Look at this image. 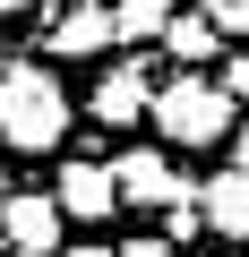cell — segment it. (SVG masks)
I'll use <instances>...</instances> for the list:
<instances>
[{
    "mask_svg": "<svg viewBox=\"0 0 249 257\" xmlns=\"http://www.w3.org/2000/svg\"><path fill=\"white\" fill-rule=\"evenodd\" d=\"M60 60H95L103 43H120L112 35V9H103V0H60V18H52V35H43Z\"/></svg>",
    "mask_w": 249,
    "mask_h": 257,
    "instance_id": "cell-5",
    "label": "cell"
},
{
    "mask_svg": "<svg viewBox=\"0 0 249 257\" xmlns=\"http://www.w3.org/2000/svg\"><path fill=\"white\" fill-rule=\"evenodd\" d=\"M146 103H155V77H146L138 60H120V69H103V86L86 94V111H95L103 128H138V120H146Z\"/></svg>",
    "mask_w": 249,
    "mask_h": 257,
    "instance_id": "cell-4",
    "label": "cell"
},
{
    "mask_svg": "<svg viewBox=\"0 0 249 257\" xmlns=\"http://www.w3.org/2000/svg\"><path fill=\"white\" fill-rule=\"evenodd\" d=\"M163 18H172V0H112V35L120 43H163Z\"/></svg>",
    "mask_w": 249,
    "mask_h": 257,
    "instance_id": "cell-10",
    "label": "cell"
},
{
    "mask_svg": "<svg viewBox=\"0 0 249 257\" xmlns=\"http://www.w3.org/2000/svg\"><path fill=\"white\" fill-rule=\"evenodd\" d=\"M69 138V86L52 69H0V146H18V155H43Z\"/></svg>",
    "mask_w": 249,
    "mask_h": 257,
    "instance_id": "cell-1",
    "label": "cell"
},
{
    "mask_svg": "<svg viewBox=\"0 0 249 257\" xmlns=\"http://www.w3.org/2000/svg\"><path fill=\"white\" fill-rule=\"evenodd\" d=\"M60 197H9L0 206V240H9V257H60Z\"/></svg>",
    "mask_w": 249,
    "mask_h": 257,
    "instance_id": "cell-3",
    "label": "cell"
},
{
    "mask_svg": "<svg viewBox=\"0 0 249 257\" xmlns=\"http://www.w3.org/2000/svg\"><path fill=\"white\" fill-rule=\"evenodd\" d=\"M112 180H120V197H129V206H172V197L189 189V180H181L163 155H146V146H138V155H120V163H112Z\"/></svg>",
    "mask_w": 249,
    "mask_h": 257,
    "instance_id": "cell-7",
    "label": "cell"
},
{
    "mask_svg": "<svg viewBox=\"0 0 249 257\" xmlns=\"http://www.w3.org/2000/svg\"><path fill=\"white\" fill-rule=\"evenodd\" d=\"M146 120L163 128L172 146H215V138H232V94H223L206 69H181L172 86H155Z\"/></svg>",
    "mask_w": 249,
    "mask_h": 257,
    "instance_id": "cell-2",
    "label": "cell"
},
{
    "mask_svg": "<svg viewBox=\"0 0 249 257\" xmlns=\"http://www.w3.org/2000/svg\"><path fill=\"white\" fill-rule=\"evenodd\" d=\"M198 223H206L215 240H249V172H240V163L198 189Z\"/></svg>",
    "mask_w": 249,
    "mask_h": 257,
    "instance_id": "cell-6",
    "label": "cell"
},
{
    "mask_svg": "<svg viewBox=\"0 0 249 257\" xmlns=\"http://www.w3.org/2000/svg\"><path fill=\"white\" fill-rule=\"evenodd\" d=\"M60 257H112V248H86V240H69V248H60Z\"/></svg>",
    "mask_w": 249,
    "mask_h": 257,
    "instance_id": "cell-15",
    "label": "cell"
},
{
    "mask_svg": "<svg viewBox=\"0 0 249 257\" xmlns=\"http://www.w3.org/2000/svg\"><path fill=\"white\" fill-rule=\"evenodd\" d=\"M215 43H223V35H215V18H206V9L163 18V52H172L181 69H206V60H215Z\"/></svg>",
    "mask_w": 249,
    "mask_h": 257,
    "instance_id": "cell-9",
    "label": "cell"
},
{
    "mask_svg": "<svg viewBox=\"0 0 249 257\" xmlns=\"http://www.w3.org/2000/svg\"><path fill=\"white\" fill-rule=\"evenodd\" d=\"M120 257H172V240H129Z\"/></svg>",
    "mask_w": 249,
    "mask_h": 257,
    "instance_id": "cell-12",
    "label": "cell"
},
{
    "mask_svg": "<svg viewBox=\"0 0 249 257\" xmlns=\"http://www.w3.org/2000/svg\"><path fill=\"white\" fill-rule=\"evenodd\" d=\"M223 94H249V60H232V69H223Z\"/></svg>",
    "mask_w": 249,
    "mask_h": 257,
    "instance_id": "cell-13",
    "label": "cell"
},
{
    "mask_svg": "<svg viewBox=\"0 0 249 257\" xmlns=\"http://www.w3.org/2000/svg\"><path fill=\"white\" fill-rule=\"evenodd\" d=\"M232 163H240V172H249V128H232Z\"/></svg>",
    "mask_w": 249,
    "mask_h": 257,
    "instance_id": "cell-14",
    "label": "cell"
},
{
    "mask_svg": "<svg viewBox=\"0 0 249 257\" xmlns=\"http://www.w3.org/2000/svg\"><path fill=\"white\" fill-rule=\"evenodd\" d=\"M198 9H206L223 35H249V0H198Z\"/></svg>",
    "mask_w": 249,
    "mask_h": 257,
    "instance_id": "cell-11",
    "label": "cell"
},
{
    "mask_svg": "<svg viewBox=\"0 0 249 257\" xmlns=\"http://www.w3.org/2000/svg\"><path fill=\"white\" fill-rule=\"evenodd\" d=\"M52 197H60V214L95 223V214H112V206H120V180H112V163H69Z\"/></svg>",
    "mask_w": 249,
    "mask_h": 257,
    "instance_id": "cell-8",
    "label": "cell"
},
{
    "mask_svg": "<svg viewBox=\"0 0 249 257\" xmlns=\"http://www.w3.org/2000/svg\"><path fill=\"white\" fill-rule=\"evenodd\" d=\"M18 9H26V0H0V18H18Z\"/></svg>",
    "mask_w": 249,
    "mask_h": 257,
    "instance_id": "cell-16",
    "label": "cell"
}]
</instances>
